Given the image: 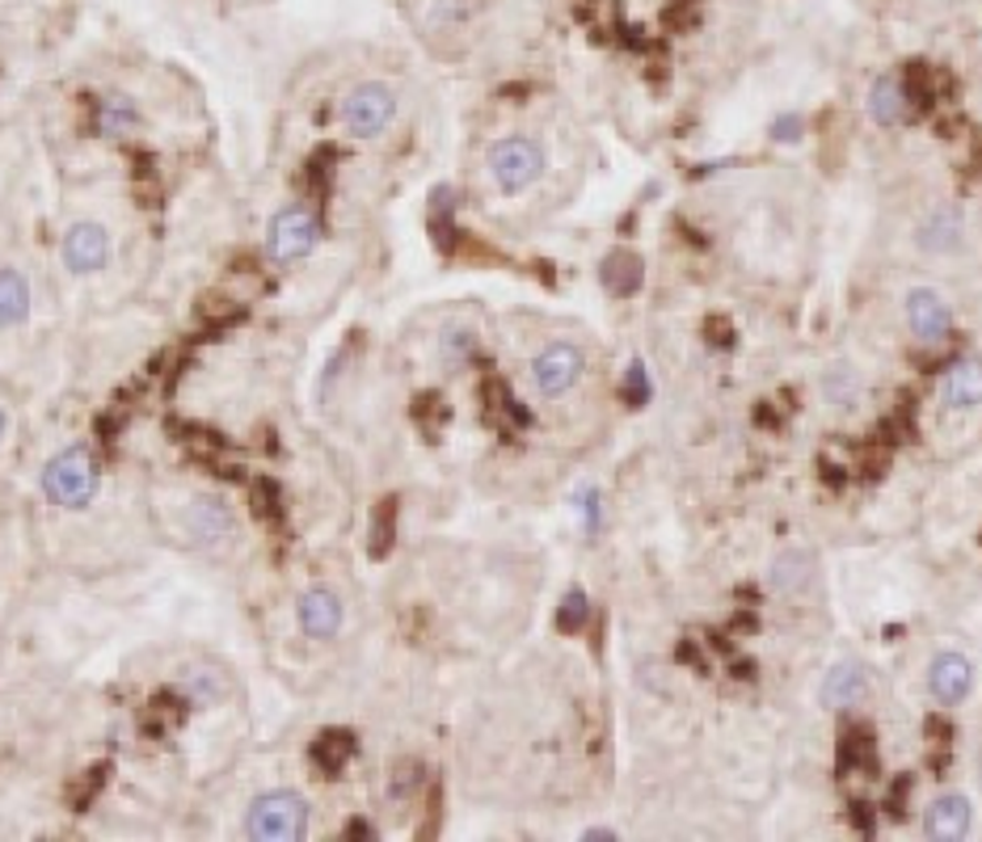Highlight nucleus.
Returning <instances> with one entry per match:
<instances>
[{
  "label": "nucleus",
  "instance_id": "obj_1",
  "mask_svg": "<svg viewBox=\"0 0 982 842\" xmlns=\"http://www.w3.org/2000/svg\"><path fill=\"white\" fill-rule=\"evenodd\" d=\"M308 830V804L299 792H266L245 813V834L254 842H299Z\"/></svg>",
  "mask_w": 982,
  "mask_h": 842
},
{
  "label": "nucleus",
  "instance_id": "obj_2",
  "mask_svg": "<svg viewBox=\"0 0 982 842\" xmlns=\"http://www.w3.org/2000/svg\"><path fill=\"white\" fill-rule=\"evenodd\" d=\"M43 489L47 497L55 505H68V510H85L98 493V463H93V451L85 442L60 451L55 460L47 463L43 472Z\"/></svg>",
  "mask_w": 982,
  "mask_h": 842
},
{
  "label": "nucleus",
  "instance_id": "obj_3",
  "mask_svg": "<svg viewBox=\"0 0 982 842\" xmlns=\"http://www.w3.org/2000/svg\"><path fill=\"white\" fill-rule=\"evenodd\" d=\"M490 173L507 194H519V189H528L535 177L544 173V152H540V144L528 140V135L498 140V144L490 147Z\"/></svg>",
  "mask_w": 982,
  "mask_h": 842
},
{
  "label": "nucleus",
  "instance_id": "obj_4",
  "mask_svg": "<svg viewBox=\"0 0 982 842\" xmlns=\"http://www.w3.org/2000/svg\"><path fill=\"white\" fill-rule=\"evenodd\" d=\"M397 119V93L380 81H367L359 89H350V97L342 102V123L350 135L359 140H371L388 131V123Z\"/></svg>",
  "mask_w": 982,
  "mask_h": 842
},
{
  "label": "nucleus",
  "instance_id": "obj_5",
  "mask_svg": "<svg viewBox=\"0 0 982 842\" xmlns=\"http://www.w3.org/2000/svg\"><path fill=\"white\" fill-rule=\"evenodd\" d=\"M320 240V219L313 207H283L275 215V224H270V257L275 261H299V257H308V253L317 249Z\"/></svg>",
  "mask_w": 982,
  "mask_h": 842
},
{
  "label": "nucleus",
  "instance_id": "obj_6",
  "mask_svg": "<svg viewBox=\"0 0 982 842\" xmlns=\"http://www.w3.org/2000/svg\"><path fill=\"white\" fill-rule=\"evenodd\" d=\"M586 371V358L570 341H553L549 350H540L532 362V379L544 397H565Z\"/></svg>",
  "mask_w": 982,
  "mask_h": 842
},
{
  "label": "nucleus",
  "instance_id": "obj_7",
  "mask_svg": "<svg viewBox=\"0 0 982 842\" xmlns=\"http://www.w3.org/2000/svg\"><path fill=\"white\" fill-rule=\"evenodd\" d=\"M928 691L937 695V704L944 708H958L974 691V661L958 649H944L932 657L928 666Z\"/></svg>",
  "mask_w": 982,
  "mask_h": 842
},
{
  "label": "nucleus",
  "instance_id": "obj_8",
  "mask_svg": "<svg viewBox=\"0 0 982 842\" xmlns=\"http://www.w3.org/2000/svg\"><path fill=\"white\" fill-rule=\"evenodd\" d=\"M907 325H911V333L919 341H944L949 333V325H953V308H949V299L932 287H915V291L907 295Z\"/></svg>",
  "mask_w": 982,
  "mask_h": 842
},
{
  "label": "nucleus",
  "instance_id": "obj_9",
  "mask_svg": "<svg viewBox=\"0 0 982 842\" xmlns=\"http://www.w3.org/2000/svg\"><path fill=\"white\" fill-rule=\"evenodd\" d=\"M970 825H974V809H970V800L958 797V792L937 797L928 804V813H923V830H928L932 842H961L970 834Z\"/></svg>",
  "mask_w": 982,
  "mask_h": 842
},
{
  "label": "nucleus",
  "instance_id": "obj_10",
  "mask_svg": "<svg viewBox=\"0 0 982 842\" xmlns=\"http://www.w3.org/2000/svg\"><path fill=\"white\" fill-rule=\"evenodd\" d=\"M110 257V236L98 224H72L64 236V266L72 274L102 270Z\"/></svg>",
  "mask_w": 982,
  "mask_h": 842
},
{
  "label": "nucleus",
  "instance_id": "obj_11",
  "mask_svg": "<svg viewBox=\"0 0 982 842\" xmlns=\"http://www.w3.org/2000/svg\"><path fill=\"white\" fill-rule=\"evenodd\" d=\"M299 628L308 632L313 640H334L338 628H342V598L334 589H308L299 598Z\"/></svg>",
  "mask_w": 982,
  "mask_h": 842
},
{
  "label": "nucleus",
  "instance_id": "obj_12",
  "mask_svg": "<svg viewBox=\"0 0 982 842\" xmlns=\"http://www.w3.org/2000/svg\"><path fill=\"white\" fill-rule=\"evenodd\" d=\"M940 404L944 409H979L982 404V362L961 358L940 379Z\"/></svg>",
  "mask_w": 982,
  "mask_h": 842
},
{
  "label": "nucleus",
  "instance_id": "obj_13",
  "mask_svg": "<svg viewBox=\"0 0 982 842\" xmlns=\"http://www.w3.org/2000/svg\"><path fill=\"white\" fill-rule=\"evenodd\" d=\"M869 670L860 666V661H843V666H835L827 674V682H822V704L827 708H856V704H865L869 699Z\"/></svg>",
  "mask_w": 982,
  "mask_h": 842
},
{
  "label": "nucleus",
  "instance_id": "obj_14",
  "mask_svg": "<svg viewBox=\"0 0 982 842\" xmlns=\"http://www.w3.org/2000/svg\"><path fill=\"white\" fill-rule=\"evenodd\" d=\"M911 97H907V84L902 76H877L873 89H869V114H873L877 126H902L911 119Z\"/></svg>",
  "mask_w": 982,
  "mask_h": 842
},
{
  "label": "nucleus",
  "instance_id": "obj_15",
  "mask_svg": "<svg viewBox=\"0 0 982 842\" xmlns=\"http://www.w3.org/2000/svg\"><path fill=\"white\" fill-rule=\"evenodd\" d=\"M919 249L928 253H949L961 245V215L953 207H937L923 224L915 228Z\"/></svg>",
  "mask_w": 982,
  "mask_h": 842
},
{
  "label": "nucleus",
  "instance_id": "obj_16",
  "mask_svg": "<svg viewBox=\"0 0 982 842\" xmlns=\"http://www.w3.org/2000/svg\"><path fill=\"white\" fill-rule=\"evenodd\" d=\"M186 523H191V531L203 544H219V540H228V531H233V514H228V505L215 502V497H198V502H191V510H186Z\"/></svg>",
  "mask_w": 982,
  "mask_h": 842
},
{
  "label": "nucleus",
  "instance_id": "obj_17",
  "mask_svg": "<svg viewBox=\"0 0 982 842\" xmlns=\"http://www.w3.org/2000/svg\"><path fill=\"white\" fill-rule=\"evenodd\" d=\"M814 573H818V565H814L810 552L792 547V552H785V556H776V565H771V586L780 589V594H806L814 582Z\"/></svg>",
  "mask_w": 982,
  "mask_h": 842
},
{
  "label": "nucleus",
  "instance_id": "obj_18",
  "mask_svg": "<svg viewBox=\"0 0 982 842\" xmlns=\"http://www.w3.org/2000/svg\"><path fill=\"white\" fill-rule=\"evenodd\" d=\"M839 771H865V776H873L877 771V746H873V729H865V725H852V729H843L839 733Z\"/></svg>",
  "mask_w": 982,
  "mask_h": 842
},
{
  "label": "nucleus",
  "instance_id": "obj_19",
  "mask_svg": "<svg viewBox=\"0 0 982 842\" xmlns=\"http://www.w3.org/2000/svg\"><path fill=\"white\" fill-rule=\"evenodd\" d=\"M641 278H645V270H641L637 253L616 249L603 257V287H607L612 295H620V299H624V295H637Z\"/></svg>",
  "mask_w": 982,
  "mask_h": 842
},
{
  "label": "nucleus",
  "instance_id": "obj_20",
  "mask_svg": "<svg viewBox=\"0 0 982 842\" xmlns=\"http://www.w3.org/2000/svg\"><path fill=\"white\" fill-rule=\"evenodd\" d=\"M350 758H355V733H346V729H325V733H317V741H313V762H317L325 776H338Z\"/></svg>",
  "mask_w": 982,
  "mask_h": 842
},
{
  "label": "nucleus",
  "instance_id": "obj_21",
  "mask_svg": "<svg viewBox=\"0 0 982 842\" xmlns=\"http://www.w3.org/2000/svg\"><path fill=\"white\" fill-rule=\"evenodd\" d=\"M30 312V291L18 270H0V325H22Z\"/></svg>",
  "mask_w": 982,
  "mask_h": 842
},
{
  "label": "nucleus",
  "instance_id": "obj_22",
  "mask_svg": "<svg viewBox=\"0 0 982 842\" xmlns=\"http://www.w3.org/2000/svg\"><path fill=\"white\" fill-rule=\"evenodd\" d=\"M334 161H338V152L320 147L317 156H308V165L299 168V189L308 198H325L329 194V186H334Z\"/></svg>",
  "mask_w": 982,
  "mask_h": 842
},
{
  "label": "nucleus",
  "instance_id": "obj_23",
  "mask_svg": "<svg viewBox=\"0 0 982 842\" xmlns=\"http://www.w3.org/2000/svg\"><path fill=\"white\" fill-rule=\"evenodd\" d=\"M98 131L102 135H131L135 126H140V110L127 102V97H106V102L98 105Z\"/></svg>",
  "mask_w": 982,
  "mask_h": 842
},
{
  "label": "nucleus",
  "instance_id": "obj_24",
  "mask_svg": "<svg viewBox=\"0 0 982 842\" xmlns=\"http://www.w3.org/2000/svg\"><path fill=\"white\" fill-rule=\"evenodd\" d=\"M371 544L367 552L376 556V561H385L388 552H392V540H397V497H385V502L376 505V514H371V535H367Z\"/></svg>",
  "mask_w": 982,
  "mask_h": 842
},
{
  "label": "nucleus",
  "instance_id": "obj_25",
  "mask_svg": "<svg viewBox=\"0 0 982 842\" xmlns=\"http://www.w3.org/2000/svg\"><path fill=\"white\" fill-rule=\"evenodd\" d=\"M249 505H254V518L257 523H266V526H283V489H278V481H270V476H262V481H254V489H249Z\"/></svg>",
  "mask_w": 982,
  "mask_h": 842
},
{
  "label": "nucleus",
  "instance_id": "obj_26",
  "mask_svg": "<svg viewBox=\"0 0 982 842\" xmlns=\"http://www.w3.org/2000/svg\"><path fill=\"white\" fill-rule=\"evenodd\" d=\"M194 316H198V325H207V329H224V325L241 320V308H236L228 295L207 291L198 304H194Z\"/></svg>",
  "mask_w": 982,
  "mask_h": 842
},
{
  "label": "nucleus",
  "instance_id": "obj_27",
  "mask_svg": "<svg viewBox=\"0 0 982 842\" xmlns=\"http://www.w3.org/2000/svg\"><path fill=\"white\" fill-rule=\"evenodd\" d=\"M106 776H110L106 762H102V767H89V771H81V779H72V783H68V804H72L76 813H85L89 804L98 800V792L106 788Z\"/></svg>",
  "mask_w": 982,
  "mask_h": 842
},
{
  "label": "nucleus",
  "instance_id": "obj_28",
  "mask_svg": "<svg viewBox=\"0 0 982 842\" xmlns=\"http://www.w3.org/2000/svg\"><path fill=\"white\" fill-rule=\"evenodd\" d=\"M586 615H591L586 594H582V589H570V594L561 598V610H556V628H561V632H582Z\"/></svg>",
  "mask_w": 982,
  "mask_h": 842
},
{
  "label": "nucleus",
  "instance_id": "obj_29",
  "mask_svg": "<svg viewBox=\"0 0 982 842\" xmlns=\"http://www.w3.org/2000/svg\"><path fill=\"white\" fill-rule=\"evenodd\" d=\"M822 388H827V397H831L839 409H843V404H852V397L860 392L852 367H831V371H827V379H822Z\"/></svg>",
  "mask_w": 982,
  "mask_h": 842
},
{
  "label": "nucleus",
  "instance_id": "obj_30",
  "mask_svg": "<svg viewBox=\"0 0 982 842\" xmlns=\"http://www.w3.org/2000/svg\"><path fill=\"white\" fill-rule=\"evenodd\" d=\"M186 695L191 699H198V704H215L219 695H224V682L219 678H212V670H186Z\"/></svg>",
  "mask_w": 982,
  "mask_h": 842
},
{
  "label": "nucleus",
  "instance_id": "obj_31",
  "mask_svg": "<svg viewBox=\"0 0 982 842\" xmlns=\"http://www.w3.org/2000/svg\"><path fill=\"white\" fill-rule=\"evenodd\" d=\"M177 720H182V699H177V695H156V699H152V708H149L152 733L170 729V725H177Z\"/></svg>",
  "mask_w": 982,
  "mask_h": 842
},
{
  "label": "nucleus",
  "instance_id": "obj_32",
  "mask_svg": "<svg viewBox=\"0 0 982 842\" xmlns=\"http://www.w3.org/2000/svg\"><path fill=\"white\" fill-rule=\"evenodd\" d=\"M422 783V767L418 762H397L392 767V783H388V797L392 800H409V792Z\"/></svg>",
  "mask_w": 982,
  "mask_h": 842
},
{
  "label": "nucleus",
  "instance_id": "obj_33",
  "mask_svg": "<svg viewBox=\"0 0 982 842\" xmlns=\"http://www.w3.org/2000/svg\"><path fill=\"white\" fill-rule=\"evenodd\" d=\"M413 418L422 421L427 430H434L439 421H448V404H443V397H439V392H422V397L413 400Z\"/></svg>",
  "mask_w": 982,
  "mask_h": 842
},
{
  "label": "nucleus",
  "instance_id": "obj_34",
  "mask_svg": "<svg viewBox=\"0 0 982 842\" xmlns=\"http://www.w3.org/2000/svg\"><path fill=\"white\" fill-rule=\"evenodd\" d=\"M624 397H628V404H645V400H649V379H645V367H641V362H633V367H628Z\"/></svg>",
  "mask_w": 982,
  "mask_h": 842
},
{
  "label": "nucleus",
  "instance_id": "obj_35",
  "mask_svg": "<svg viewBox=\"0 0 982 842\" xmlns=\"http://www.w3.org/2000/svg\"><path fill=\"white\" fill-rule=\"evenodd\" d=\"M801 131H806V123H801V114H785V119H776V126H771V135L776 140H801Z\"/></svg>",
  "mask_w": 982,
  "mask_h": 842
},
{
  "label": "nucleus",
  "instance_id": "obj_36",
  "mask_svg": "<svg viewBox=\"0 0 982 842\" xmlns=\"http://www.w3.org/2000/svg\"><path fill=\"white\" fill-rule=\"evenodd\" d=\"M443 355H448L451 362H464V358L472 355V333H451L448 341H443Z\"/></svg>",
  "mask_w": 982,
  "mask_h": 842
},
{
  "label": "nucleus",
  "instance_id": "obj_37",
  "mask_svg": "<svg viewBox=\"0 0 982 842\" xmlns=\"http://www.w3.org/2000/svg\"><path fill=\"white\" fill-rule=\"evenodd\" d=\"M346 834H359V839H371V834H376V830H371V825H367V821H350V825H346Z\"/></svg>",
  "mask_w": 982,
  "mask_h": 842
},
{
  "label": "nucleus",
  "instance_id": "obj_38",
  "mask_svg": "<svg viewBox=\"0 0 982 842\" xmlns=\"http://www.w3.org/2000/svg\"><path fill=\"white\" fill-rule=\"evenodd\" d=\"M582 839H616V830H586Z\"/></svg>",
  "mask_w": 982,
  "mask_h": 842
},
{
  "label": "nucleus",
  "instance_id": "obj_39",
  "mask_svg": "<svg viewBox=\"0 0 982 842\" xmlns=\"http://www.w3.org/2000/svg\"><path fill=\"white\" fill-rule=\"evenodd\" d=\"M0 439H4V413H0Z\"/></svg>",
  "mask_w": 982,
  "mask_h": 842
}]
</instances>
